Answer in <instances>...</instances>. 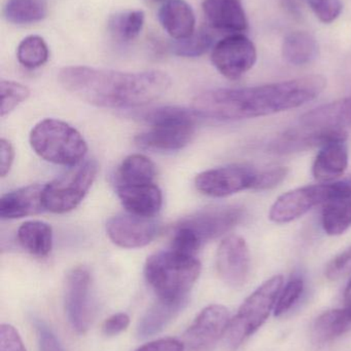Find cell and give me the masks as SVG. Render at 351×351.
Here are the masks:
<instances>
[{"label": "cell", "instance_id": "22", "mask_svg": "<svg viewBox=\"0 0 351 351\" xmlns=\"http://www.w3.org/2000/svg\"><path fill=\"white\" fill-rule=\"evenodd\" d=\"M188 301V298L179 300L158 298V301L148 309L138 323V338L146 339L160 333L183 311Z\"/></svg>", "mask_w": 351, "mask_h": 351}, {"label": "cell", "instance_id": "35", "mask_svg": "<svg viewBox=\"0 0 351 351\" xmlns=\"http://www.w3.org/2000/svg\"><path fill=\"white\" fill-rule=\"evenodd\" d=\"M304 280L302 278L299 276L292 278L278 296L275 308H274V315L282 317V315L290 311L294 305L300 300L301 296L304 292Z\"/></svg>", "mask_w": 351, "mask_h": 351}, {"label": "cell", "instance_id": "37", "mask_svg": "<svg viewBox=\"0 0 351 351\" xmlns=\"http://www.w3.org/2000/svg\"><path fill=\"white\" fill-rule=\"evenodd\" d=\"M288 174V169L286 167H273V168L259 171L253 190L272 189L280 185Z\"/></svg>", "mask_w": 351, "mask_h": 351}, {"label": "cell", "instance_id": "27", "mask_svg": "<svg viewBox=\"0 0 351 351\" xmlns=\"http://www.w3.org/2000/svg\"><path fill=\"white\" fill-rule=\"evenodd\" d=\"M155 177L156 167L154 162L142 154H133L126 158L120 166L117 184L136 185L154 183Z\"/></svg>", "mask_w": 351, "mask_h": 351}, {"label": "cell", "instance_id": "38", "mask_svg": "<svg viewBox=\"0 0 351 351\" xmlns=\"http://www.w3.org/2000/svg\"><path fill=\"white\" fill-rule=\"evenodd\" d=\"M351 272V247L336 256L326 268V276L330 280H337Z\"/></svg>", "mask_w": 351, "mask_h": 351}, {"label": "cell", "instance_id": "42", "mask_svg": "<svg viewBox=\"0 0 351 351\" xmlns=\"http://www.w3.org/2000/svg\"><path fill=\"white\" fill-rule=\"evenodd\" d=\"M185 344L174 338H163L148 342L135 351H183Z\"/></svg>", "mask_w": 351, "mask_h": 351}, {"label": "cell", "instance_id": "25", "mask_svg": "<svg viewBox=\"0 0 351 351\" xmlns=\"http://www.w3.org/2000/svg\"><path fill=\"white\" fill-rule=\"evenodd\" d=\"M282 57L288 63L303 66L311 63L319 55L317 39L310 33L297 31L286 35L282 43Z\"/></svg>", "mask_w": 351, "mask_h": 351}, {"label": "cell", "instance_id": "13", "mask_svg": "<svg viewBox=\"0 0 351 351\" xmlns=\"http://www.w3.org/2000/svg\"><path fill=\"white\" fill-rule=\"evenodd\" d=\"M216 269L227 286L234 289L245 286L251 269V255L243 237L232 234L223 239L216 253Z\"/></svg>", "mask_w": 351, "mask_h": 351}, {"label": "cell", "instance_id": "23", "mask_svg": "<svg viewBox=\"0 0 351 351\" xmlns=\"http://www.w3.org/2000/svg\"><path fill=\"white\" fill-rule=\"evenodd\" d=\"M348 167V149L346 142H332L321 147L313 166V175L321 182L335 181Z\"/></svg>", "mask_w": 351, "mask_h": 351}, {"label": "cell", "instance_id": "44", "mask_svg": "<svg viewBox=\"0 0 351 351\" xmlns=\"http://www.w3.org/2000/svg\"><path fill=\"white\" fill-rule=\"evenodd\" d=\"M303 2H305V0H282V3L286 6V10L297 16L301 14Z\"/></svg>", "mask_w": 351, "mask_h": 351}, {"label": "cell", "instance_id": "15", "mask_svg": "<svg viewBox=\"0 0 351 351\" xmlns=\"http://www.w3.org/2000/svg\"><path fill=\"white\" fill-rule=\"evenodd\" d=\"M243 217L245 210L241 206H214L199 210L179 223L192 229L204 243L229 232Z\"/></svg>", "mask_w": 351, "mask_h": 351}, {"label": "cell", "instance_id": "17", "mask_svg": "<svg viewBox=\"0 0 351 351\" xmlns=\"http://www.w3.org/2000/svg\"><path fill=\"white\" fill-rule=\"evenodd\" d=\"M117 194L129 214L154 218L162 208L163 196L155 183L123 185L117 184Z\"/></svg>", "mask_w": 351, "mask_h": 351}, {"label": "cell", "instance_id": "1", "mask_svg": "<svg viewBox=\"0 0 351 351\" xmlns=\"http://www.w3.org/2000/svg\"><path fill=\"white\" fill-rule=\"evenodd\" d=\"M327 86L321 75L242 88H218L195 97L194 111L218 121L267 117L298 108L317 99Z\"/></svg>", "mask_w": 351, "mask_h": 351}, {"label": "cell", "instance_id": "12", "mask_svg": "<svg viewBox=\"0 0 351 351\" xmlns=\"http://www.w3.org/2000/svg\"><path fill=\"white\" fill-rule=\"evenodd\" d=\"M230 322V313L227 307L220 304L210 305L188 328L183 334V344L193 351L210 350L226 334Z\"/></svg>", "mask_w": 351, "mask_h": 351}, {"label": "cell", "instance_id": "31", "mask_svg": "<svg viewBox=\"0 0 351 351\" xmlns=\"http://www.w3.org/2000/svg\"><path fill=\"white\" fill-rule=\"evenodd\" d=\"M16 58L25 68L35 69L49 59V47L43 37L30 35L21 41L16 49Z\"/></svg>", "mask_w": 351, "mask_h": 351}, {"label": "cell", "instance_id": "14", "mask_svg": "<svg viewBox=\"0 0 351 351\" xmlns=\"http://www.w3.org/2000/svg\"><path fill=\"white\" fill-rule=\"evenodd\" d=\"M161 225L152 218L119 215L106 223V232L111 241L123 249H138L152 243L160 233Z\"/></svg>", "mask_w": 351, "mask_h": 351}, {"label": "cell", "instance_id": "8", "mask_svg": "<svg viewBox=\"0 0 351 351\" xmlns=\"http://www.w3.org/2000/svg\"><path fill=\"white\" fill-rule=\"evenodd\" d=\"M97 173L98 165L94 160H89L45 185L43 200L45 210L64 214L76 208L94 183Z\"/></svg>", "mask_w": 351, "mask_h": 351}, {"label": "cell", "instance_id": "46", "mask_svg": "<svg viewBox=\"0 0 351 351\" xmlns=\"http://www.w3.org/2000/svg\"><path fill=\"white\" fill-rule=\"evenodd\" d=\"M148 1H150V2H160V1H163V0H148Z\"/></svg>", "mask_w": 351, "mask_h": 351}, {"label": "cell", "instance_id": "19", "mask_svg": "<svg viewBox=\"0 0 351 351\" xmlns=\"http://www.w3.org/2000/svg\"><path fill=\"white\" fill-rule=\"evenodd\" d=\"M203 12L212 28L227 32H242L247 29L242 0H204Z\"/></svg>", "mask_w": 351, "mask_h": 351}, {"label": "cell", "instance_id": "29", "mask_svg": "<svg viewBox=\"0 0 351 351\" xmlns=\"http://www.w3.org/2000/svg\"><path fill=\"white\" fill-rule=\"evenodd\" d=\"M324 231L331 237L343 234L351 227V197L327 202L321 213Z\"/></svg>", "mask_w": 351, "mask_h": 351}, {"label": "cell", "instance_id": "41", "mask_svg": "<svg viewBox=\"0 0 351 351\" xmlns=\"http://www.w3.org/2000/svg\"><path fill=\"white\" fill-rule=\"evenodd\" d=\"M130 317L127 313H119L111 315L105 319L102 325L103 335L106 337H113L119 335L129 327Z\"/></svg>", "mask_w": 351, "mask_h": 351}, {"label": "cell", "instance_id": "26", "mask_svg": "<svg viewBox=\"0 0 351 351\" xmlns=\"http://www.w3.org/2000/svg\"><path fill=\"white\" fill-rule=\"evenodd\" d=\"M18 239L31 255L45 257L52 250L53 231L47 223L28 221L23 223L19 228Z\"/></svg>", "mask_w": 351, "mask_h": 351}, {"label": "cell", "instance_id": "4", "mask_svg": "<svg viewBox=\"0 0 351 351\" xmlns=\"http://www.w3.org/2000/svg\"><path fill=\"white\" fill-rule=\"evenodd\" d=\"M194 110L177 106L159 107L146 113L150 130L135 138L136 144L146 149L175 152L189 145L195 135Z\"/></svg>", "mask_w": 351, "mask_h": 351}, {"label": "cell", "instance_id": "3", "mask_svg": "<svg viewBox=\"0 0 351 351\" xmlns=\"http://www.w3.org/2000/svg\"><path fill=\"white\" fill-rule=\"evenodd\" d=\"M200 274L199 260L171 249L155 253L144 266L146 282L158 298L166 300L187 299Z\"/></svg>", "mask_w": 351, "mask_h": 351}, {"label": "cell", "instance_id": "24", "mask_svg": "<svg viewBox=\"0 0 351 351\" xmlns=\"http://www.w3.org/2000/svg\"><path fill=\"white\" fill-rule=\"evenodd\" d=\"M351 331V309L325 311L317 317L311 328V339L317 346L335 341Z\"/></svg>", "mask_w": 351, "mask_h": 351}, {"label": "cell", "instance_id": "40", "mask_svg": "<svg viewBox=\"0 0 351 351\" xmlns=\"http://www.w3.org/2000/svg\"><path fill=\"white\" fill-rule=\"evenodd\" d=\"M36 331L39 351H64L55 334L45 324L37 322Z\"/></svg>", "mask_w": 351, "mask_h": 351}, {"label": "cell", "instance_id": "10", "mask_svg": "<svg viewBox=\"0 0 351 351\" xmlns=\"http://www.w3.org/2000/svg\"><path fill=\"white\" fill-rule=\"evenodd\" d=\"M212 61L214 67L229 80H239L257 62V49L245 35H229L214 45Z\"/></svg>", "mask_w": 351, "mask_h": 351}, {"label": "cell", "instance_id": "5", "mask_svg": "<svg viewBox=\"0 0 351 351\" xmlns=\"http://www.w3.org/2000/svg\"><path fill=\"white\" fill-rule=\"evenodd\" d=\"M29 141L39 158L59 166H78L88 152L80 132L59 119L39 121L31 131Z\"/></svg>", "mask_w": 351, "mask_h": 351}, {"label": "cell", "instance_id": "7", "mask_svg": "<svg viewBox=\"0 0 351 351\" xmlns=\"http://www.w3.org/2000/svg\"><path fill=\"white\" fill-rule=\"evenodd\" d=\"M346 197H351V176L338 181L304 186L282 194L272 204L269 219L278 224L292 222L319 204Z\"/></svg>", "mask_w": 351, "mask_h": 351}, {"label": "cell", "instance_id": "33", "mask_svg": "<svg viewBox=\"0 0 351 351\" xmlns=\"http://www.w3.org/2000/svg\"><path fill=\"white\" fill-rule=\"evenodd\" d=\"M1 93V117L10 114L21 103L25 102L30 96V90L24 84L12 80H2L0 82Z\"/></svg>", "mask_w": 351, "mask_h": 351}, {"label": "cell", "instance_id": "16", "mask_svg": "<svg viewBox=\"0 0 351 351\" xmlns=\"http://www.w3.org/2000/svg\"><path fill=\"white\" fill-rule=\"evenodd\" d=\"M348 133L343 129L292 130L280 136L270 146L275 154H292L317 146L327 145L332 142H346Z\"/></svg>", "mask_w": 351, "mask_h": 351}, {"label": "cell", "instance_id": "32", "mask_svg": "<svg viewBox=\"0 0 351 351\" xmlns=\"http://www.w3.org/2000/svg\"><path fill=\"white\" fill-rule=\"evenodd\" d=\"M214 43V35L208 29L200 28L191 36L175 40L170 49L174 55L183 58H197L205 53Z\"/></svg>", "mask_w": 351, "mask_h": 351}, {"label": "cell", "instance_id": "36", "mask_svg": "<svg viewBox=\"0 0 351 351\" xmlns=\"http://www.w3.org/2000/svg\"><path fill=\"white\" fill-rule=\"evenodd\" d=\"M315 16L323 23L329 24L334 22L342 12V3L340 0H305Z\"/></svg>", "mask_w": 351, "mask_h": 351}, {"label": "cell", "instance_id": "20", "mask_svg": "<svg viewBox=\"0 0 351 351\" xmlns=\"http://www.w3.org/2000/svg\"><path fill=\"white\" fill-rule=\"evenodd\" d=\"M159 20L175 40L187 38L196 31L195 14L185 0H166L159 10Z\"/></svg>", "mask_w": 351, "mask_h": 351}, {"label": "cell", "instance_id": "28", "mask_svg": "<svg viewBox=\"0 0 351 351\" xmlns=\"http://www.w3.org/2000/svg\"><path fill=\"white\" fill-rule=\"evenodd\" d=\"M45 0H8L4 4L3 16L14 25H29L41 22L47 16Z\"/></svg>", "mask_w": 351, "mask_h": 351}, {"label": "cell", "instance_id": "18", "mask_svg": "<svg viewBox=\"0 0 351 351\" xmlns=\"http://www.w3.org/2000/svg\"><path fill=\"white\" fill-rule=\"evenodd\" d=\"M45 185H29L2 195L0 199V217L12 220L33 216L45 210L43 193Z\"/></svg>", "mask_w": 351, "mask_h": 351}, {"label": "cell", "instance_id": "30", "mask_svg": "<svg viewBox=\"0 0 351 351\" xmlns=\"http://www.w3.org/2000/svg\"><path fill=\"white\" fill-rule=\"evenodd\" d=\"M144 19V12L139 10L117 12L109 18V32L117 40L129 43L141 32Z\"/></svg>", "mask_w": 351, "mask_h": 351}, {"label": "cell", "instance_id": "2", "mask_svg": "<svg viewBox=\"0 0 351 351\" xmlns=\"http://www.w3.org/2000/svg\"><path fill=\"white\" fill-rule=\"evenodd\" d=\"M60 84L80 100L103 108L144 106L162 97L171 86L165 72H122L87 66L64 67Z\"/></svg>", "mask_w": 351, "mask_h": 351}, {"label": "cell", "instance_id": "6", "mask_svg": "<svg viewBox=\"0 0 351 351\" xmlns=\"http://www.w3.org/2000/svg\"><path fill=\"white\" fill-rule=\"evenodd\" d=\"M282 286V276H272L245 299L225 334L229 350L240 348L265 324L275 308Z\"/></svg>", "mask_w": 351, "mask_h": 351}, {"label": "cell", "instance_id": "43", "mask_svg": "<svg viewBox=\"0 0 351 351\" xmlns=\"http://www.w3.org/2000/svg\"><path fill=\"white\" fill-rule=\"evenodd\" d=\"M14 150L8 140H0V175L5 177L14 164Z\"/></svg>", "mask_w": 351, "mask_h": 351}, {"label": "cell", "instance_id": "9", "mask_svg": "<svg viewBox=\"0 0 351 351\" xmlns=\"http://www.w3.org/2000/svg\"><path fill=\"white\" fill-rule=\"evenodd\" d=\"M259 171L247 165H231L205 171L196 177L195 184L201 193L222 198L245 190L255 189Z\"/></svg>", "mask_w": 351, "mask_h": 351}, {"label": "cell", "instance_id": "11", "mask_svg": "<svg viewBox=\"0 0 351 351\" xmlns=\"http://www.w3.org/2000/svg\"><path fill=\"white\" fill-rule=\"evenodd\" d=\"M91 274L86 267L73 268L66 276L65 311L72 329L78 334H84L90 328L93 319L91 298Z\"/></svg>", "mask_w": 351, "mask_h": 351}, {"label": "cell", "instance_id": "21", "mask_svg": "<svg viewBox=\"0 0 351 351\" xmlns=\"http://www.w3.org/2000/svg\"><path fill=\"white\" fill-rule=\"evenodd\" d=\"M309 129H343L351 127V96L334 101L305 113L300 119Z\"/></svg>", "mask_w": 351, "mask_h": 351}, {"label": "cell", "instance_id": "39", "mask_svg": "<svg viewBox=\"0 0 351 351\" xmlns=\"http://www.w3.org/2000/svg\"><path fill=\"white\" fill-rule=\"evenodd\" d=\"M0 351H27L20 334L12 326L0 327Z\"/></svg>", "mask_w": 351, "mask_h": 351}, {"label": "cell", "instance_id": "45", "mask_svg": "<svg viewBox=\"0 0 351 351\" xmlns=\"http://www.w3.org/2000/svg\"><path fill=\"white\" fill-rule=\"evenodd\" d=\"M344 303H346V307L351 309V280L344 292Z\"/></svg>", "mask_w": 351, "mask_h": 351}, {"label": "cell", "instance_id": "34", "mask_svg": "<svg viewBox=\"0 0 351 351\" xmlns=\"http://www.w3.org/2000/svg\"><path fill=\"white\" fill-rule=\"evenodd\" d=\"M202 245L203 243L192 229L181 223L177 224L171 241V250L183 255L195 257Z\"/></svg>", "mask_w": 351, "mask_h": 351}]
</instances>
